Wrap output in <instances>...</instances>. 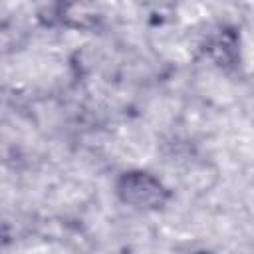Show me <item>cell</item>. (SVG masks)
<instances>
[{"mask_svg": "<svg viewBox=\"0 0 254 254\" xmlns=\"http://www.w3.org/2000/svg\"><path fill=\"white\" fill-rule=\"evenodd\" d=\"M117 200L139 212H161L173 200L171 187L153 171L131 167L121 171L113 181Z\"/></svg>", "mask_w": 254, "mask_h": 254, "instance_id": "1", "label": "cell"}, {"mask_svg": "<svg viewBox=\"0 0 254 254\" xmlns=\"http://www.w3.org/2000/svg\"><path fill=\"white\" fill-rule=\"evenodd\" d=\"M200 52L210 62V65L220 69V71L234 69L236 64L240 62V42H238V36L232 30H228V28H220L216 32H210L206 36V40L202 42Z\"/></svg>", "mask_w": 254, "mask_h": 254, "instance_id": "2", "label": "cell"}, {"mask_svg": "<svg viewBox=\"0 0 254 254\" xmlns=\"http://www.w3.org/2000/svg\"><path fill=\"white\" fill-rule=\"evenodd\" d=\"M54 20L73 32H91L101 24L103 14L93 4H60Z\"/></svg>", "mask_w": 254, "mask_h": 254, "instance_id": "3", "label": "cell"}, {"mask_svg": "<svg viewBox=\"0 0 254 254\" xmlns=\"http://www.w3.org/2000/svg\"><path fill=\"white\" fill-rule=\"evenodd\" d=\"M194 254H212V252H206V250H200V252H194Z\"/></svg>", "mask_w": 254, "mask_h": 254, "instance_id": "4", "label": "cell"}]
</instances>
